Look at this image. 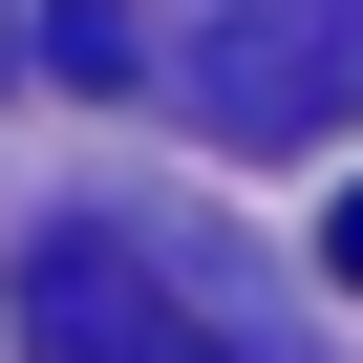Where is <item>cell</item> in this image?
I'll list each match as a JSON object with an SVG mask.
<instances>
[{"instance_id":"obj_1","label":"cell","mask_w":363,"mask_h":363,"mask_svg":"<svg viewBox=\"0 0 363 363\" xmlns=\"http://www.w3.org/2000/svg\"><path fill=\"white\" fill-rule=\"evenodd\" d=\"M171 107H193L214 150H320L363 107V0H193Z\"/></svg>"},{"instance_id":"obj_2","label":"cell","mask_w":363,"mask_h":363,"mask_svg":"<svg viewBox=\"0 0 363 363\" xmlns=\"http://www.w3.org/2000/svg\"><path fill=\"white\" fill-rule=\"evenodd\" d=\"M0 320H22V363H257L193 278H171L150 235H107V214H65V235H22V278H0Z\"/></svg>"},{"instance_id":"obj_3","label":"cell","mask_w":363,"mask_h":363,"mask_svg":"<svg viewBox=\"0 0 363 363\" xmlns=\"http://www.w3.org/2000/svg\"><path fill=\"white\" fill-rule=\"evenodd\" d=\"M22 65H65V86H150V22H128V0H43Z\"/></svg>"},{"instance_id":"obj_4","label":"cell","mask_w":363,"mask_h":363,"mask_svg":"<svg viewBox=\"0 0 363 363\" xmlns=\"http://www.w3.org/2000/svg\"><path fill=\"white\" fill-rule=\"evenodd\" d=\"M320 278H363V193H342V214H320Z\"/></svg>"}]
</instances>
